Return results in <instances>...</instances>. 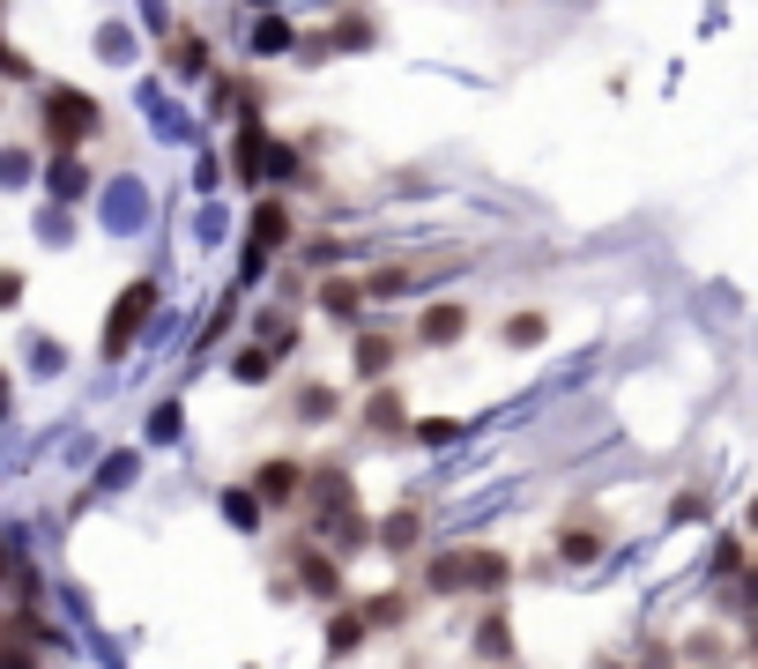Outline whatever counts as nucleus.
Returning a JSON list of instances; mask_svg holds the SVG:
<instances>
[{"label": "nucleus", "mask_w": 758, "mask_h": 669, "mask_svg": "<svg viewBox=\"0 0 758 669\" xmlns=\"http://www.w3.org/2000/svg\"><path fill=\"white\" fill-rule=\"evenodd\" d=\"M365 38H372V23H365V16H350V23H335V45H365Z\"/></svg>", "instance_id": "5701e85b"}, {"label": "nucleus", "mask_w": 758, "mask_h": 669, "mask_svg": "<svg viewBox=\"0 0 758 669\" xmlns=\"http://www.w3.org/2000/svg\"><path fill=\"white\" fill-rule=\"evenodd\" d=\"M506 558H498V550H454V558H439V566H432V595H454V588H506Z\"/></svg>", "instance_id": "f03ea898"}, {"label": "nucleus", "mask_w": 758, "mask_h": 669, "mask_svg": "<svg viewBox=\"0 0 758 669\" xmlns=\"http://www.w3.org/2000/svg\"><path fill=\"white\" fill-rule=\"evenodd\" d=\"M16 297H23V275H16V268H0V313H8Z\"/></svg>", "instance_id": "393cba45"}, {"label": "nucleus", "mask_w": 758, "mask_h": 669, "mask_svg": "<svg viewBox=\"0 0 758 669\" xmlns=\"http://www.w3.org/2000/svg\"><path fill=\"white\" fill-rule=\"evenodd\" d=\"M172 68H179V74H201V68H209V45H201L194 30L179 38V60H172Z\"/></svg>", "instance_id": "f3484780"}, {"label": "nucleus", "mask_w": 758, "mask_h": 669, "mask_svg": "<svg viewBox=\"0 0 758 669\" xmlns=\"http://www.w3.org/2000/svg\"><path fill=\"white\" fill-rule=\"evenodd\" d=\"M357 640H365V618H350V610H335V618H327V647H335V655H350Z\"/></svg>", "instance_id": "f8f14e48"}, {"label": "nucleus", "mask_w": 758, "mask_h": 669, "mask_svg": "<svg viewBox=\"0 0 758 669\" xmlns=\"http://www.w3.org/2000/svg\"><path fill=\"white\" fill-rule=\"evenodd\" d=\"M565 558H573V566H587V558H595V550H603V536H595V528H565Z\"/></svg>", "instance_id": "2eb2a0df"}, {"label": "nucleus", "mask_w": 758, "mask_h": 669, "mask_svg": "<svg viewBox=\"0 0 758 669\" xmlns=\"http://www.w3.org/2000/svg\"><path fill=\"white\" fill-rule=\"evenodd\" d=\"M297 484H305V469H297V462H261V469H253V491L269 498V506H291Z\"/></svg>", "instance_id": "423d86ee"}, {"label": "nucleus", "mask_w": 758, "mask_h": 669, "mask_svg": "<svg viewBox=\"0 0 758 669\" xmlns=\"http://www.w3.org/2000/svg\"><path fill=\"white\" fill-rule=\"evenodd\" d=\"M253 8H269V0H253Z\"/></svg>", "instance_id": "bb28decb"}, {"label": "nucleus", "mask_w": 758, "mask_h": 669, "mask_svg": "<svg viewBox=\"0 0 758 669\" xmlns=\"http://www.w3.org/2000/svg\"><path fill=\"white\" fill-rule=\"evenodd\" d=\"M0 74H8V82H23V74H30V60L8 45V38H0Z\"/></svg>", "instance_id": "4be33fe9"}, {"label": "nucleus", "mask_w": 758, "mask_h": 669, "mask_svg": "<svg viewBox=\"0 0 758 669\" xmlns=\"http://www.w3.org/2000/svg\"><path fill=\"white\" fill-rule=\"evenodd\" d=\"M0 409H8V379H0Z\"/></svg>", "instance_id": "a878e982"}, {"label": "nucleus", "mask_w": 758, "mask_h": 669, "mask_svg": "<svg viewBox=\"0 0 758 669\" xmlns=\"http://www.w3.org/2000/svg\"><path fill=\"white\" fill-rule=\"evenodd\" d=\"M335 402H343L335 387H297V417H305V424H327V417H335Z\"/></svg>", "instance_id": "9b49d317"}, {"label": "nucleus", "mask_w": 758, "mask_h": 669, "mask_svg": "<svg viewBox=\"0 0 758 669\" xmlns=\"http://www.w3.org/2000/svg\"><path fill=\"white\" fill-rule=\"evenodd\" d=\"M365 424L372 432H410V402L394 395V387H380V395L365 402Z\"/></svg>", "instance_id": "6e6552de"}, {"label": "nucleus", "mask_w": 758, "mask_h": 669, "mask_svg": "<svg viewBox=\"0 0 758 669\" xmlns=\"http://www.w3.org/2000/svg\"><path fill=\"white\" fill-rule=\"evenodd\" d=\"M416 439H424V446H446V439H454V424L432 417V424H416Z\"/></svg>", "instance_id": "b1692460"}, {"label": "nucleus", "mask_w": 758, "mask_h": 669, "mask_svg": "<svg viewBox=\"0 0 758 669\" xmlns=\"http://www.w3.org/2000/svg\"><path fill=\"white\" fill-rule=\"evenodd\" d=\"M380 544H387V550H410L416 544V514H387V520H380Z\"/></svg>", "instance_id": "4468645a"}, {"label": "nucleus", "mask_w": 758, "mask_h": 669, "mask_svg": "<svg viewBox=\"0 0 758 669\" xmlns=\"http://www.w3.org/2000/svg\"><path fill=\"white\" fill-rule=\"evenodd\" d=\"M98 134V104L82 98V90H46V142L52 149H74Z\"/></svg>", "instance_id": "7ed1b4c3"}, {"label": "nucleus", "mask_w": 758, "mask_h": 669, "mask_svg": "<svg viewBox=\"0 0 758 669\" xmlns=\"http://www.w3.org/2000/svg\"><path fill=\"white\" fill-rule=\"evenodd\" d=\"M297 572H305V588H313V595H335V588H343V580H335V566H327V558H313V550L297 558Z\"/></svg>", "instance_id": "ddd939ff"}, {"label": "nucleus", "mask_w": 758, "mask_h": 669, "mask_svg": "<svg viewBox=\"0 0 758 669\" xmlns=\"http://www.w3.org/2000/svg\"><path fill=\"white\" fill-rule=\"evenodd\" d=\"M476 647H484L491 662H506V647H514V640H506V618H491L484 632H476Z\"/></svg>", "instance_id": "aec40b11"}, {"label": "nucleus", "mask_w": 758, "mask_h": 669, "mask_svg": "<svg viewBox=\"0 0 758 669\" xmlns=\"http://www.w3.org/2000/svg\"><path fill=\"white\" fill-rule=\"evenodd\" d=\"M261 164H269V134H261V120H245V134H239V179H261Z\"/></svg>", "instance_id": "9d476101"}, {"label": "nucleus", "mask_w": 758, "mask_h": 669, "mask_svg": "<svg viewBox=\"0 0 758 669\" xmlns=\"http://www.w3.org/2000/svg\"><path fill=\"white\" fill-rule=\"evenodd\" d=\"M462 335H468V305H462V297H439V305H424V321H416V343L446 349V343H462Z\"/></svg>", "instance_id": "39448f33"}, {"label": "nucleus", "mask_w": 758, "mask_h": 669, "mask_svg": "<svg viewBox=\"0 0 758 669\" xmlns=\"http://www.w3.org/2000/svg\"><path fill=\"white\" fill-rule=\"evenodd\" d=\"M506 343H543V313H514V321H506Z\"/></svg>", "instance_id": "6ab92c4d"}, {"label": "nucleus", "mask_w": 758, "mask_h": 669, "mask_svg": "<svg viewBox=\"0 0 758 669\" xmlns=\"http://www.w3.org/2000/svg\"><path fill=\"white\" fill-rule=\"evenodd\" d=\"M365 297H394V291H410V268H380L372 283H357Z\"/></svg>", "instance_id": "a211bd4d"}, {"label": "nucleus", "mask_w": 758, "mask_h": 669, "mask_svg": "<svg viewBox=\"0 0 758 669\" xmlns=\"http://www.w3.org/2000/svg\"><path fill=\"white\" fill-rule=\"evenodd\" d=\"M149 313H156V283L142 275V283H127V291H120V305H112V321L98 327V349H104V357H127V349H134V335H142V321H149Z\"/></svg>", "instance_id": "f257e3e1"}, {"label": "nucleus", "mask_w": 758, "mask_h": 669, "mask_svg": "<svg viewBox=\"0 0 758 669\" xmlns=\"http://www.w3.org/2000/svg\"><path fill=\"white\" fill-rule=\"evenodd\" d=\"M253 45H261V52H283V45H291V23H275V16H269V23L253 30Z\"/></svg>", "instance_id": "412c9836"}, {"label": "nucleus", "mask_w": 758, "mask_h": 669, "mask_svg": "<svg viewBox=\"0 0 758 669\" xmlns=\"http://www.w3.org/2000/svg\"><path fill=\"white\" fill-rule=\"evenodd\" d=\"M357 372H365V379H387L394 372V335H365V343H357Z\"/></svg>", "instance_id": "1a4fd4ad"}, {"label": "nucleus", "mask_w": 758, "mask_h": 669, "mask_svg": "<svg viewBox=\"0 0 758 669\" xmlns=\"http://www.w3.org/2000/svg\"><path fill=\"white\" fill-rule=\"evenodd\" d=\"M275 246H291V209H283V201H261V209H253V246H245V268H261Z\"/></svg>", "instance_id": "20e7f679"}, {"label": "nucleus", "mask_w": 758, "mask_h": 669, "mask_svg": "<svg viewBox=\"0 0 758 669\" xmlns=\"http://www.w3.org/2000/svg\"><path fill=\"white\" fill-rule=\"evenodd\" d=\"M313 297H320V313H335V321H357V305H365V291H357L350 275H327Z\"/></svg>", "instance_id": "0eeeda50"}, {"label": "nucleus", "mask_w": 758, "mask_h": 669, "mask_svg": "<svg viewBox=\"0 0 758 669\" xmlns=\"http://www.w3.org/2000/svg\"><path fill=\"white\" fill-rule=\"evenodd\" d=\"M231 372L253 387V379H269V372H275V349H239V365H231Z\"/></svg>", "instance_id": "dca6fc26"}]
</instances>
